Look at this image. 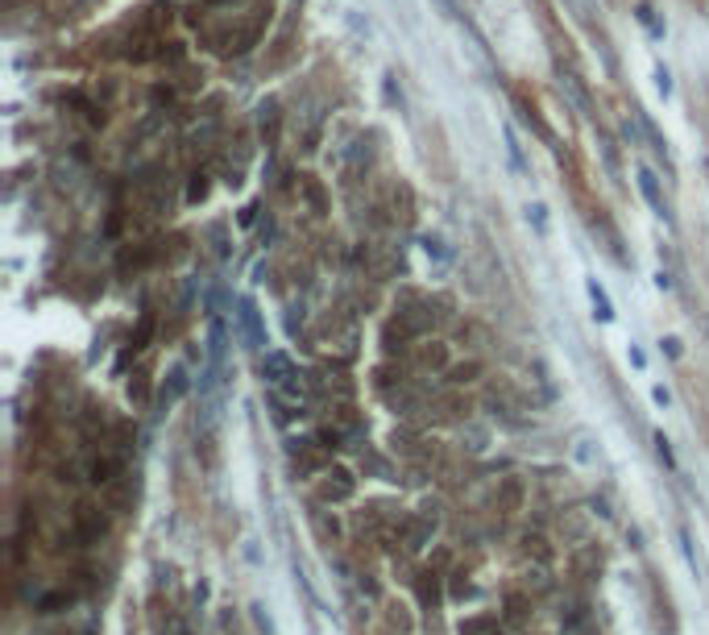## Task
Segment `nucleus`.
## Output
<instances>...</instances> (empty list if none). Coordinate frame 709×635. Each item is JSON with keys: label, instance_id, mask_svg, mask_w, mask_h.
<instances>
[{"label": "nucleus", "instance_id": "obj_26", "mask_svg": "<svg viewBox=\"0 0 709 635\" xmlns=\"http://www.w3.org/2000/svg\"><path fill=\"white\" fill-rule=\"evenodd\" d=\"M651 399H656L660 407H672V391H668L664 382H656V386H651Z\"/></svg>", "mask_w": 709, "mask_h": 635}, {"label": "nucleus", "instance_id": "obj_1", "mask_svg": "<svg viewBox=\"0 0 709 635\" xmlns=\"http://www.w3.org/2000/svg\"><path fill=\"white\" fill-rule=\"evenodd\" d=\"M353 490H357L353 474H349V469H340V465H336V469H324V478H320V486H316L320 503H349Z\"/></svg>", "mask_w": 709, "mask_h": 635}, {"label": "nucleus", "instance_id": "obj_8", "mask_svg": "<svg viewBox=\"0 0 709 635\" xmlns=\"http://www.w3.org/2000/svg\"><path fill=\"white\" fill-rule=\"evenodd\" d=\"M585 295H589V303H593V316H598L602 324H614V303H610V295H606V287L598 283V279H585Z\"/></svg>", "mask_w": 709, "mask_h": 635}, {"label": "nucleus", "instance_id": "obj_27", "mask_svg": "<svg viewBox=\"0 0 709 635\" xmlns=\"http://www.w3.org/2000/svg\"><path fill=\"white\" fill-rule=\"evenodd\" d=\"M627 357H631V366H635V370H647V353H643L639 345H631V349H627Z\"/></svg>", "mask_w": 709, "mask_h": 635}, {"label": "nucleus", "instance_id": "obj_13", "mask_svg": "<svg viewBox=\"0 0 709 635\" xmlns=\"http://www.w3.org/2000/svg\"><path fill=\"white\" fill-rule=\"evenodd\" d=\"M502 142H506V158H510V167H515L519 175H527V158H523V146H519V133H515V125H506V129H502Z\"/></svg>", "mask_w": 709, "mask_h": 635}, {"label": "nucleus", "instance_id": "obj_10", "mask_svg": "<svg viewBox=\"0 0 709 635\" xmlns=\"http://www.w3.org/2000/svg\"><path fill=\"white\" fill-rule=\"evenodd\" d=\"M88 478L96 482V486H112V482H117V478H125L121 474V457H96L92 465H88Z\"/></svg>", "mask_w": 709, "mask_h": 635}, {"label": "nucleus", "instance_id": "obj_19", "mask_svg": "<svg viewBox=\"0 0 709 635\" xmlns=\"http://www.w3.org/2000/svg\"><path fill=\"white\" fill-rule=\"evenodd\" d=\"M494 627H498V619H490V615H486V619H469V623L461 627V635H490Z\"/></svg>", "mask_w": 709, "mask_h": 635}, {"label": "nucleus", "instance_id": "obj_17", "mask_svg": "<svg viewBox=\"0 0 709 635\" xmlns=\"http://www.w3.org/2000/svg\"><path fill=\"white\" fill-rule=\"evenodd\" d=\"M477 374H481V362H465V366H452V370H448V382H452V386H465V382H473Z\"/></svg>", "mask_w": 709, "mask_h": 635}, {"label": "nucleus", "instance_id": "obj_4", "mask_svg": "<svg viewBox=\"0 0 709 635\" xmlns=\"http://www.w3.org/2000/svg\"><path fill=\"white\" fill-rule=\"evenodd\" d=\"M104 528H108V523H104V515H100L96 507H79V511H75V536H79L83 544H96V540L104 536Z\"/></svg>", "mask_w": 709, "mask_h": 635}, {"label": "nucleus", "instance_id": "obj_18", "mask_svg": "<svg viewBox=\"0 0 709 635\" xmlns=\"http://www.w3.org/2000/svg\"><path fill=\"white\" fill-rule=\"evenodd\" d=\"M150 333H154V312L141 316V324H137V337H133V353H141V349L150 345Z\"/></svg>", "mask_w": 709, "mask_h": 635}, {"label": "nucleus", "instance_id": "obj_7", "mask_svg": "<svg viewBox=\"0 0 709 635\" xmlns=\"http://www.w3.org/2000/svg\"><path fill=\"white\" fill-rule=\"evenodd\" d=\"M278 129H282V117H278V100H266V104L258 108V133H262L266 150H274V146H278Z\"/></svg>", "mask_w": 709, "mask_h": 635}, {"label": "nucleus", "instance_id": "obj_21", "mask_svg": "<svg viewBox=\"0 0 709 635\" xmlns=\"http://www.w3.org/2000/svg\"><path fill=\"white\" fill-rule=\"evenodd\" d=\"M656 92H660L664 100L672 96V71H668L664 63H656Z\"/></svg>", "mask_w": 709, "mask_h": 635}, {"label": "nucleus", "instance_id": "obj_20", "mask_svg": "<svg viewBox=\"0 0 709 635\" xmlns=\"http://www.w3.org/2000/svg\"><path fill=\"white\" fill-rule=\"evenodd\" d=\"M419 594H423V602H436V598H440V590H436V573H419Z\"/></svg>", "mask_w": 709, "mask_h": 635}, {"label": "nucleus", "instance_id": "obj_24", "mask_svg": "<svg viewBox=\"0 0 709 635\" xmlns=\"http://www.w3.org/2000/svg\"><path fill=\"white\" fill-rule=\"evenodd\" d=\"M527 220H535V229L544 233V229H548V208H544V204H531V208H527Z\"/></svg>", "mask_w": 709, "mask_h": 635}, {"label": "nucleus", "instance_id": "obj_28", "mask_svg": "<svg viewBox=\"0 0 709 635\" xmlns=\"http://www.w3.org/2000/svg\"><path fill=\"white\" fill-rule=\"evenodd\" d=\"M660 345H664V353H668V357H680V353H685V345H680L676 337H664Z\"/></svg>", "mask_w": 709, "mask_h": 635}, {"label": "nucleus", "instance_id": "obj_6", "mask_svg": "<svg viewBox=\"0 0 709 635\" xmlns=\"http://www.w3.org/2000/svg\"><path fill=\"white\" fill-rule=\"evenodd\" d=\"M187 366H170V374H166V382H162V391H158V407L166 411L170 403H179L183 395H187Z\"/></svg>", "mask_w": 709, "mask_h": 635}, {"label": "nucleus", "instance_id": "obj_23", "mask_svg": "<svg viewBox=\"0 0 709 635\" xmlns=\"http://www.w3.org/2000/svg\"><path fill=\"white\" fill-rule=\"evenodd\" d=\"M419 245H423V254H428V258H448V250H444L440 237H423Z\"/></svg>", "mask_w": 709, "mask_h": 635}, {"label": "nucleus", "instance_id": "obj_30", "mask_svg": "<svg viewBox=\"0 0 709 635\" xmlns=\"http://www.w3.org/2000/svg\"><path fill=\"white\" fill-rule=\"evenodd\" d=\"M490 635H502V631H498V627H494V631H490Z\"/></svg>", "mask_w": 709, "mask_h": 635}, {"label": "nucleus", "instance_id": "obj_14", "mask_svg": "<svg viewBox=\"0 0 709 635\" xmlns=\"http://www.w3.org/2000/svg\"><path fill=\"white\" fill-rule=\"evenodd\" d=\"M519 503H523V482L519 478H506L502 482V490H498V511H519Z\"/></svg>", "mask_w": 709, "mask_h": 635}, {"label": "nucleus", "instance_id": "obj_29", "mask_svg": "<svg viewBox=\"0 0 709 635\" xmlns=\"http://www.w3.org/2000/svg\"><path fill=\"white\" fill-rule=\"evenodd\" d=\"M656 287H660V291H672V274H668V270L656 274Z\"/></svg>", "mask_w": 709, "mask_h": 635}, {"label": "nucleus", "instance_id": "obj_3", "mask_svg": "<svg viewBox=\"0 0 709 635\" xmlns=\"http://www.w3.org/2000/svg\"><path fill=\"white\" fill-rule=\"evenodd\" d=\"M635 183H639V191H643L647 208L656 212L660 220H672V212H668V200H664V191H660V179H656V171H651V167H635Z\"/></svg>", "mask_w": 709, "mask_h": 635}, {"label": "nucleus", "instance_id": "obj_16", "mask_svg": "<svg viewBox=\"0 0 709 635\" xmlns=\"http://www.w3.org/2000/svg\"><path fill=\"white\" fill-rule=\"evenodd\" d=\"M224 349H229V345H224V320L212 316V324H208V353H212V362H216V366L224 362Z\"/></svg>", "mask_w": 709, "mask_h": 635}, {"label": "nucleus", "instance_id": "obj_9", "mask_svg": "<svg viewBox=\"0 0 709 635\" xmlns=\"http://www.w3.org/2000/svg\"><path fill=\"white\" fill-rule=\"evenodd\" d=\"M415 362H419V370H448V345L444 341H423Z\"/></svg>", "mask_w": 709, "mask_h": 635}, {"label": "nucleus", "instance_id": "obj_25", "mask_svg": "<svg viewBox=\"0 0 709 635\" xmlns=\"http://www.w3.org/2000/svg\"><path fill=\"white\" fill-rule=\"evenodd\" d=\"M680 552H685L689 569H697V557H693V540H689V532H685V528H680Z\"/></svg>", "mask_w": 709, "mask_h": 635}, {"label": "nucleus", "instance_id": "obj_12", "mask_svg": "<svg viewBox=\"0 0 709 635\" xmlns=\"http://www.w3.org/2000/svg\"><path fill=\"white\" fill-rule=\"evenodd\" d=\"M436 523H440V515H436V511L419 515V519L411 523V532H407V548H423V544H428V536L436 532Z\"/></svg>", "mask_w": 709, "mask_h": 635}, {"label": "nucleus", "instance_id": "obj_11", "mask_svg": "<svg viewBox=\"0 0 709 635\" xmlns=\"http://www.w3.org/2000/svg\"><path fill=\"white\" fill-rule=\"evenodd\" d=\"M274 395H278L282 403H287V407H303V403H307V386H303L299 374H291L287 382H278V386H274Z\"/></svg>", "mask_w": 709, "mask_h": 635}, {"label": "nucleus", "instance_id": "obj_22", "mask_svg": "<svg viewBox=\"0 0 709 635\" xmlns=\"http://www.w3.org/2000/svg\"><path fill=\"white\" fill-rule=\"evenodd\" d=\"M656 457H660L668 469H676V457H672V449H668V436H664V432H656Z\"/></svg>", "mask_w": 709, "mask_h": 635}, {"label": "nucleus", "instance_id": "obj_5", "mask_svg": "<svg viewBox=\"0 0 709 635\" xmlns=\"http://www.w3.org/2000/svg\"><path fill=\"white\" fill-rule=\"evenodd\" d=\"M295 374V362L282 349H270V353H262V378L270 382V386H278V382H287Z\"/></svg>", "mask_w": 709, "mask_h": 635}, {"label": "nucleus", "instance_id": "obj_15", "mask_svg": "<svg viewBox=\"0 0 709 635\" xmlns=\"http://www.w3.org/2000/svg\"><path fill=\"white\" fill-rule=\"evenodd\" d=\"M71 602H75V590H54V594H42V598H38V611H42V615H59L63 606H71Z\"/></svg>", "mask_w": 709, "mask_h": 635}, {"label": "nucleus", "instance_id": "obj_2", "mask_svg": "<svg viewBox=\"0 0 709 635\" xmlns=\"http://www.w3.org/2000/svg\"><path fill=\"white\" fill-rule=\"evenodd\" d=\"M237 328H241V337L253 345V349H266V324H262V312H258V303L253 299H237Z\"/></svg>", "mask_w": 709, "mask_h": 635}]
</instances>
